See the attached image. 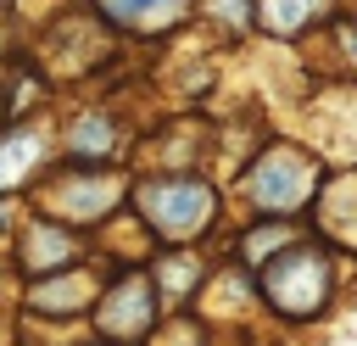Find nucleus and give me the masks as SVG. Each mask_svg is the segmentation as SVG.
I'll return each mask as SVG.
<instances>
[{
	"label": "nucleus",
	"mask_w": 357,
	"mask_h": 346,
	"mask_svg": "<svg viewBox=\"0 0 357 346\" xmlns=\"http://www.w3.org/2000/svg\"><path fill=\"white\" fill-rule=\"evenodd\" d=\"M39 151H45V140H39L33 128H11V134H0V184H22Z\"/></svg>",
	"instance_id": "6e6552de"
},
{
	"label": "nucleus",
	"mask_w": 357,
	"mask_h": 346,
	"mask_svg": "<svg viewBox=\"0 0 357 346\" xmlns=\"http://www.w3.org/2000/svg\"><path fill=\"white\" fill-rule=\"evenodd\" d=\"M95 296V273H50L39 290H33V307H45V313H56V318H67V313H78L84 301Z\"/></svg>",
	"instance_id": "423d86ee"
},
{
	"label": "nucleus",
	"mask_w": 357,
	"mask_h": 346,
	"mask_svg": "<svg viewBox=\"0 0 357 346\" xmlns=\"http://www.w3.org/2000/svg\"><path fill=\"white\" fill-rule=\"evenodd\" d=\"M251 195L262 212H296L318 195V162H307L296 145H273L251 167Z\"/></svg>",
	"instance_id": "7ed1b4c3"
},
{
	"label": "nucleus",
	"mask_w": 357,
	"mask_h": 346,
	"mask_svg": "<svg viewBox=\"0 0 357 346\" xmlns=\"http://www.w3.org/2000/svg\"><path fill=\"white\" fill-rule=\"evenodd\" d=\"M318 17V0H262V22L273 33H296Z\"/></svg>",
	"instance_id": "1a4fd4ad"
},
{
	"label": "nucleus",
	"mask_w": 357,
	"mask_h": 346,
	"mask_svg": "<svg viewBox=\"0 0 357 346\" xmlns=\"http://www.w3.org/2000/svg\"><path fill=\"white\" fill-rule=\"evenodd\" d=\"M162 268H167V273H162V279H167V285H178V290H190V285H195V262H190V257H178V262H173V257H167V262H162Z\"/></svg>",
	"instance_id": "9d476101"
},
{
	"label": "nucleus",
	"mask_w": 357,
	"mask_h": 346,
	"mask_svg": "<svg viewBox=\"0 0 357 346\" xmlns=\"http://www.w3.org/2000/svg\"><path fill=\"white\" fill-rule=\"evenodd\" d=\"M73 251H78V240H73V234H61L56 223H33V229H28V240H22V268L50 279V273H61L56 262H67Z\"/></svg>",
	"instance_id": "39448f33"
},
{
	"label": "nucleus",
	"mask_w": 357,
	"mask_h": 346,
	"mask_svg": "<svg viewBox=\"0 0 357 346\" xmlns=\"http://www.w3.org/2000/svg\"><path fill=\"white\" fill-rule=\"evenodd\" d=\"M257 285H262V296H268V307L279 318H318L324 301H329V290H335V268H329L324 246L296 240V246H284L279 257L262 262Z\"/></svg>",
	"instance_id": "f257e3e1"
},
{
	"label": "nucleus",
	"mask_w": 357,
	"mask_h": 346,
	"mask_svg": "<svg viewBox=\"0 0 357 346\" xmlns=\"http://www.w3.org/2000/svg\"><path fill=\"white\" fill-rule=\"evenodd\" d=\"M134 206L151 218V229H156L162 240H195V234L212 223L218 195H212V184H201V179H151V184L134 190Z\"/></svg>",
	"instance_id": "f03ea898"
},
{
	"label": "nucleus",
	"mask_w": 357,
	"mask_h": 346,
	"mask_svg": "<svg viewBox=\"0 0 357 346\" xmlns=\"http://www.w3.org/2000/svg\"><path fill=\"white\" fill-rule=\"evenodd\" d=\"M151 313H156L151 285L128 273V279H117V290L106 296V307H100V329H106V335H145V329H151Z\"/></svg>",
	"instance_id": "20e7f679"
},
{
	"label": "nucleus",
	"mask_w": 357,
	"mask_h": 346,
	"mask_svg": "<svg viewBox=\"0 0 357 346\" xmlns=\"http://www.w3.org/2000/svg\"><path fill=\"white\" fill-rule=\"evenodd\" d=\"M106 11H112L123 28L156 33V28H167L173 17H184V0H106Z\"/></svg>",
	"instance_id": "0eeeda50"
}]
</instances>
